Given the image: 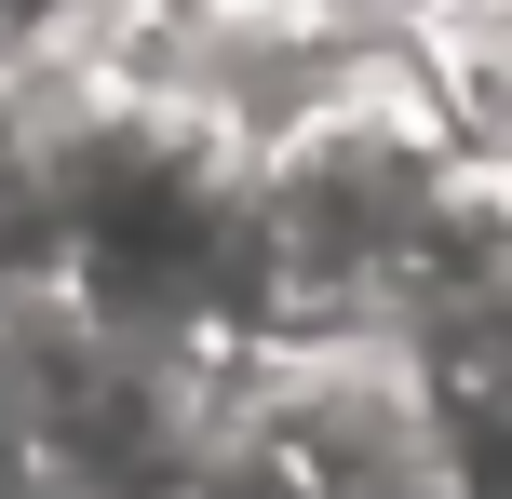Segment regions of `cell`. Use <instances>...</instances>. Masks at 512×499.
Here are the masks:
<instances>
[{"instance_id":"1","label":"cell","mask_w":512,"mask_h":499,"mask_svg":"<svg viewBox=\"0 0 512 499\" xmlns=\"http://www.w3.org/2000/svg\"><path fill=\"white\" fill-rule=\"evenodd\" d=\"M54 297L203 365L256 351V95L189 68L162 0L54 68Z\"/></svg>"},{"instance_id":"2","label":"cell","mask_w":512,"mask_h":499,"mask_svg":"<svg viewBox=\"0 0 512 499\" xmlns=\"http://www.w3.org/2000/svg\"><path fill=\"white\" fill-rule=\"evenodd\" d=\"M472 162L432 41H337L283 108H256V351L378 338Z\"/></svg>"},{"instance_id":"3","label":"cell","mask_w":512,"mask_h":499,"mask_svg":"<svg viewBox=\"0 0 512 499\" xmlns=\"http://www.w3.org/2000/svg\"><path fill=\"white\" fill-rule=\"evenodd\" d=\"M54 284V68L0 54V297Z\"/></svg>"},{"instance_id":"4","label":"cell","mask_w":512,"mask_h":499,"mask_svg":"<svg viewBox=\"0 0 512 499\" xmlns=\"http://www.w3.org/2000/svg\"><path fill=\"white\" fill-rule=\"evenodd\" d=\"M162 14H337V0H162Z\"/></svg>"},{"instance_id":"5","label":"cell","mask_w":512,"mask_h":499,"mask_svg":"<svg viewBox=\"0 0 512 499\" xmlns=\"http://www.w3.org/2000/svg\"><path fill=\"white\" fill-rule=\"evenodd\" d=\"M418 14H445V0H418Z\"/></svg>"}]
</instances>
